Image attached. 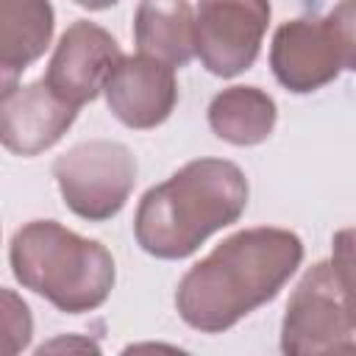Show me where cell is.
<instances>
[{
  "label": "cell",
  "instance_id": "30bf717a",
  "mask_svg": "<svg viewBox=\"0 0 356 356\" xmlns=\"http://www.w3.org/2000/svg\"><path fill=\"white\" fill-rule=\"evenodd\" d=\"M78 108L64 103L44 81L6 89L0 97V139L17 156L53 147L75 122Z\"/></svg>",
  "mask_w": 356,
  "mask_h": 356
},
{
  "label": "cell",
  "instance_id": "277c9868",
  "mask_svg": "<svg viewBox=\"0 0 356 356\" xmlns=\"http://www.w3.org/2000/svg\"><path fill=\"white\" fill-rule=\"evenodd\" d=\"M53 178L72 214L89 222L122 211L136 184V159L122 142L89 139L53 161Z\"/></svg>",
  "mask_w": 356,
  "mask_h": 356
},
{
  "label": "cell",
  "instance_id": "3957f363",
  "mask_svg": "<svg viewBox=\"0 0 356 356\" xmlns=\"http://www.w3.org/2000/svg\"><path fill=\"white\" fill-rule=\"evenodd\" d=\"M14 278L58 312L100 309L114 289V259L97 239H86L56 220L25 222L8 248Z\"/></svg>",
  "mask_w": 356,
  "mask_h": 356
},
{
  "label": "cell",
  "instance_id": "5b68a950",
  "mask_svg": "<svg viewBox=\"0 0 356 356\" xmlns=\"http://www.w3.org/2000/svg\"><path fill=\"white\" fill-rule=\"evenodd\" d=\"M356 325L345 306L331 261L312 264L289 295L281 323L284 356H328L350 342Z\"/></svg>",
  "mask_w": 356,
  "mask_h": 356
},
{
  "label": "cell",
  "instance_id": "7c38bea8",
  "mask_svg": "<svg viewBox=\"0 0 356 356\" xmlns=\"http://www.w3.org/2000/svg\"><path fill=\"white\" fill-rule=\"evenodd\" d=\"M134 42L142 56L167 67H184L195 58V6L189 3H139L134 14Z\"/></svg>",
  "mask_w": 356,
  "mask_h": 356
},
{
  "label": "cell",
  "instance_id": "9c48e42d",
  "mask_svg": "<svg viewBox=\"0 0 356 356\" xmlns=\"http://www.w3.org/2000/svg\"><path fill=\"white\" fill-rule=\"evenodd\" d=\"M108 111L134 131L161 125L178 103L175 70L150 56H122L106 89Z\"/></svg>",
  "mask_w": 356,
  "mask_h": 356
},
{
  "label": "cell",
  "instance_id": "4fadbf2b",
  "mask_svg": "<svg viewBox=\"0 0 356 356\" xmlns=\"http://www.w3.org/2000/svg\"><path fill=\"white\" fill-rule=\"evenodd\" d=\"M278 120L275 100L259 86H228L209 103L211 131L236 147L261 145Z\"/></svg>",
  "mask_w": 356,
  "mask_h": 356
},
{
  "label": "cell",
  "instance_id": "e0dca14e",
  "mask_svg": "<svg viewBox=\"0 0 356 356\" xmlns=\"http://www.w3.org/2000/svg\"><path fill=\"white\" fill-rule=\"evenodd\" d=\"M33 356H103L95 337L86 334H56L44 339Z\"/></svg>",
  "mask_w": 356,
  "mask_h": 356
},
{
  "label": "cell",
  "instance_id": "ac0fdd59",
  "mask_svg": "<svg viewBox=\"0 0 356 356\" xmlns=\"http://www.w3.org/2000/svg\"><path fill=\"white\" fill-rule=\"evenodd\" d=\"M120 356H192V353L170 342H134L125 345Z\"/></svg>",
  "mask_w": 356,
  "mask_h": 356
},
{
  "label": "cell",
  "instance_id": "ba28073f",
  "mask_svg": "<svg viewBox=\"0 0 356 356\" xmlns=\"http://www.w3.org/2000/svg\"><path fill=\"white\" fill-rule=\"evenodd\" d=\"M270 70L295 95H309L331 83L345 67L328 19L295 17L281 22L270 44Z\"/></svg>",
  "mask_w": 356,
  "mask_h": 356
},
{
  "label": "cell",
  "instance_id": "2e32d148",
  "mask_svg": "<svg viewBox=\"0 0 356 356\" xmlns=\"http://www.w3.org/2000/svg\"><path fill=\"white\" fill-rule=\"evenodd\" d=\"M334 36H337V44H339V53H342V67L356 72V0H348V3H337L328 14H325Z\"/></svg>",
  "mask_w": 356,
  "mask_h": 356
},
{
  "label": "cell",
  "instance_id": "8fae6325",
  "mask_svg": "<svg viewBox=\"0 0 356 356\" xmlns=\"http://www.w3.org/2000/svg\"><path fill=\"white\" fill-rule=\"evenodd\" d=\"M53 36V6L44 0L0 3V78L3 92L47 50Z\"/></svg>",
  "mask_w": 356,
  "mask_h": 356
},
{
  "label": "cell",
  "instance_id": "52a82bcc",
  "mask_svg": "<svg viewBox=\"0 0 356 356\" xmlns=\"http://www.w3.org/2000/svg\"><path fill=\"white\" fill-rule=\"evenodd\" d=\"M122 61L117 39L92 19H75L58 39L44 83L72 108L92 103Z\"/></svg>",
  "mask_w": 356,
  "mask_h": 356
},
{
  "label": "cell",
  "instance_id": "7a4b0ae2",
  "mask_svg": "<svg viewBox=\"0 0 356 356\" xmlns=\"http://www.w3.org/2000/svg\"><path fill=\"white\" fill-rule=\"evenodd\" d=\"M248 195V178L234 161L195 159L142 195L134 236L156 259H186L211 234L242 217Z\"/></svg>",
  "mask_w": 356,
  "mask_h": 356
},
{
  "label": "cell",
  "instance_id": "8992f818",
  "mask_svg": "<svg viewBox=\"0 0 356 356\" xmlns=\"http://www.w3.org/2000/svg\"><path fill=\"white\" fill-rule=\"evenodd\" d=\"M270 22L264 0H203L195 6V56L217 78L253 67Z\"/></svg>",
  "mask_w": 356,
  "mask_h": 356
},
{
  "label": "cell",
  "instance_id": "6da1fadb",
  "mask_svg": "<svg viewBox=\"0 0 356 356\" xmlns=\"http://www.w3.org/2000/svg\"><path fill=\"white\" fill-rule=\"evenodd\" d=\"M303 261L298 234L256 225L222 239L184 273L175 289L181 320L203 334L234 328L253 309L270 303Z\"/></svg>",
  "mask_w": 356,
  "mask_h": 356
},
{
  "label": "cell",
  "instance_id": "9a60e30c",
  "mask_svg": "<svg viewBox=\"0 0 356 356\" xmlns=\"http://www.w3.org/2000/svg\"><path fill=\"white\" fill-rule=\"evenodd\" d=\"M3 331H6V356H17L31 342V331H33V320L25 300H19L11 289H3Z\"/></svg>",
  "mask_w": 356,
  "mask_h": 356
},
{
  "label": "cell",
  "instance_id": "d6986e66",
  "mask_svg": "<svg viewBox=\"0 0 356 356\" xmlns=\"http://www.w3.org/2000/svg\"><path fill=\"white\" fill-rule=\"evenodd\" d=\"M328 356H356V342L350 339V342H345V345H339L337 350H331Z\"/></svg>",
  "mask_w": 356,
  "mask_h": 356
},
{
  "label": "cell",
  "instance_id": "5bb4252c",
  "mask_svg": "<svg viewBox=\"0 0 356 356\" xmlns=\"http://www.w3.org/2000/svg\"><path fill=\"white\" fill-rule=\"evenodd\" d=\"M331 267L339 281L345 306L356 325V228H342L331 242Z\"/></svg>",
  "mask_w": 356,
  "mask_h": 356
}]
</instances>
